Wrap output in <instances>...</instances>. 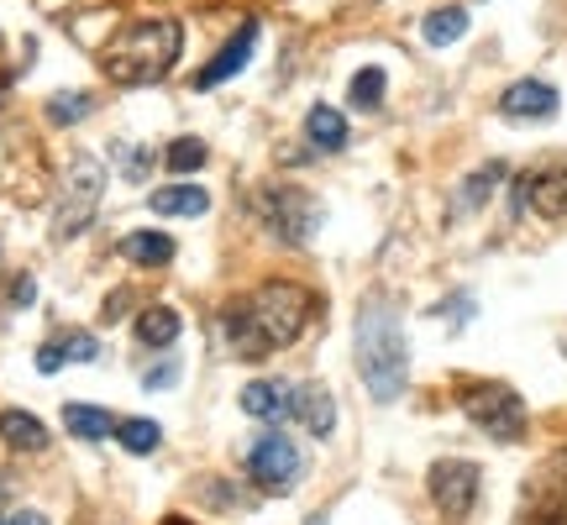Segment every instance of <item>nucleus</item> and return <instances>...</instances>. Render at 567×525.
<instances>
[{
    "instance_id": "obj_27",
    "label": "nucleus",
    "mask_w": 567,
    "mask_h": 525,
    "mask_svg": "<svg viewBox=\"0 0 567 525\" xmlns=\"http://www.w3.org/2000/svg\"><path fill=\"white\" fill-rule=\"evenodd\" d=\"M59 347H63L69 363H95V358H101V347H95L90 331H69V337H59Z\"/></svg>"
},
{
    "instance_id": "obj_10",
    "label": "nucleus",
    "mask_w": 567,
    "mask_h": 525,
    "mask_svg": "<svg viewBox=\"0 0 567 525\" xmlns=\"http://www.w3.org/2000/svg\"><path fill=\"white\" fill-rule=\"evenodd\" d=\"M252 48H258V17H247L243 32H237V38H226L221 53L195 74V90H216V84H226L231 74H243L247 63H252Z\"/></svg>"
},
{
    "instance_id": "obj_8",
    "label": "nucleus",
    "mask_w": 567,
    "mask_h": 525,
    "mask_svg": "<svg viewBox=\"0 0 567 525\" xmlns=\"http://www.w3.org/2000/svg\"><path fill=\"white\" fill-rule=\"evenodd\" d=\"M425 484H431V505L442 509L446 521H463L467 509L478 505V463H467V457H442Z\"/></svg>"
},
{
    "instance_id": "obj_35",
    "label": "nucleus",
    "mask_w": 567,
    "mask_h": 525,
    "mask_svg": "<svg viewBox=\"0 0 567 525\" xmlns=\"http://www.w3.org/2000/svg\"><path fill=\"white\" fill-rule=\"evenodd\" d=\"M551 525H567V521H551Z\"/></svg>"
},
{
    "instance_id": "obj_1",
    "label": "nucleus",
    "mask_w": 567,
    "mask_h": 525,
    "mask_svg": "<svg viewBox=\"0 0 567 525\" xmlns=\"http://www.w3.org/2000/svg\"><path fill=\"white\" fill-rule=\"evenodd\" d=\"M352 363L358 379L368 384V394L379 404H394L410 384V342L405 321L384 295H368L358 305V326H352Z\"/></svg>"
},
{
    "instance_id": "obj_12",
    "label": "nucleus",
    "mask_w": 567,
    "mask_h": 525,
    "mask_svg": "<svg viewBox=\"0 0 567 525\" xmlns=\"http://www.w3.org/2000/svg\"><path fill=\"white\" fill-rule=\"evenodd\" d=\"M221 337H226V347L243 358V363H264L268 352V337L258 331V321H252V310H247V300H231L221 310Z\"/></svg>"
},
{
    "instance_id": "obj_21",
    "label": "nucleus",
    "mask_w": 567,
    "mask_h": 525,
    "mask_svg": "<svg viewBox=\"0 0 567 525\" xmlns=\"http://www.w3.org/2000/svg\"><path fill=\"white\" fill-rule=\"evenodd\" d=\"M63 425L80 436V442H101V436H116V421L95 410V404H63Z\"/></svg>"
},
{
    "instance_id": "obj_11",
    "label": "nucleus",
    "mask_w": 567,
    "mask_h": 525,
    "mask_svg": "<svg viewBox=\"0 0 567 525\" xmlns=\"http://www.w3.org/2000/svg\"><path fill=\"white\" fill-rule=\"evenodd\" d=\"M499 116H509V122H547V116H557V90L547 80H515L499 95Z\"/></svg>"
},
{
    "instance_id": "obj_18",
    "label": "nucleus",
    "mask_w": 567,
    "mask_h": 525,
    "mask_svg": "<svg viewBox=\"0 0 567 525\" xmlns=\"http://www.w3.org/2000/svg\"><path fill=\"white\" fill-rule=\"evenodd\" d=\"M243 415H252V421H284L289 415V389L268 384V379L243 384Z\"/></svg>"
},
{
    "instance_id": "obj_13",
    "label": "nucleus",
    "mask_w": 567,
    "mask_h": 525,
    "mask_svg": "<svg viewBox=\"0 0 567 525\" xmlns=\"http://www.w3.org/2000/svg\"><path fill=\"white\" fill-rule=\"evenodd\" d=\"M289 415L310 431V436H331L337 431V400H331V389L326 384H295L289 389Z\"/></svg>"
},
{
    "instance_id": "obj_3",
    "label": "nucleus",
    "mask_w": 567,
    "mask_h": 525,
    "mask_svg": "<svg viewBox=\"0 0 567 525\" xmlns=\"http://www.w3.org/2000/svg\"><path fill=\"white\" fill-rule=\"evenodd\" d=\"M247 310H252L258 331L268 337V347L279 352V347H295L305 337V326L316 316V295L295 279H268L247 295Z\"/></svg>"
},
{
    "instance_id": "obj_20",
    "label": "nucleus",
    "mask_w": 567,
    "mask_h": 525,
    "mask_svg": "<svg viewBox=\"0 0 567 525\" xmlns=\"http://www.w3.org/2000/svg\"><path fill=\"white\" fill-rule=\"evenodd\" d=\"M421 38L431 42V48H452L457 38H467V11L463 6H442V11H431V17L421 21Z\"/></svg>"
},
{
    "instance_id": "obj_28",
    "label": "nucleus",
    "mask_w": 567,
    "mask_h": 525,
    "mask_svg": "<svg viewBox=\"0 0 567 525\" xmlns=\"http://www.w3.org/2000/svg\"><path fill=\"white\" fill-rule=\"evenodd\" d=\"M179 384V358H163L158 368H147V373H142V389H147V394H158V389H174Z\"/></svg>"
},
{
    "instance_id": "obj_4",
    "label": "nucleus",
    "mask_w": 567,
    "mask_h": 525,
    "mask_svg": "<svg viewBox=\"0 0 567 525\" xmlns=\"http://www.w3.org/2000/svg\"><path fill=\"white\" fill-rule=\"evenodd\" d=\"M252 210H258V222L268 226V237H279V243H289V247L316 243V231H321V222H326L321 200H316L310 189H300V184H268V189H258V195H252Z\"/></svg>"
},
{
    "instance_id": "obj_22",
    "label": "nucleus",
    "mask_w": 567,
    "mask_h": 525,
    "mask_svg": "<svg viewBox=\"0 0 567 525\" xmlns=\"http://www.w3.org/2000/svg\"><path fill=\"white\" fill-rule=\"evenodd\" d=\"M116 442H122L126 452L147 457V452H158L163 431H158V421H147V415H132V421H116Z\"/></svg>"
},
{
    "instance_id": "obj_7",
    "label": "nucleus",
    "mask_w": 567,
    "mask_h": 525,
    "mask_svg": "<svg viewBox=\"0 0 567 525\" xmlns=\"http://www.w3.org/2000/svg\"><path fill=\"white\" fill-rule=\"evenodd\" d=\"M247 478H252V488H264V494H289L305 478V452L284 431H264L252 442V452H247Z\"/></svg>"
},
{
    "instance_id": "obj_34",
    "label": "nucleus",
    "mask_w": 567,
    "mask_h": 525,
    "mask_svg": "<svg viewBox=\"0 0 567 525\" xmlns=\"http://www.w3.org/2000/svg\"><path fill=\"white\" fill-rule=\"evenodd\" d=\"M163 525H184V521H179V515H168V521H163Z\"/></svg>"
},
{
    "instance_id": "obj_30",
    "label": "nucleus",
    "mask_w": 567,
    "mask_h": 525,
    "mask_svg": "<svg viewBox=\"0 0 567 525\" xmlns=\"http://www.w3.org/2000/svg\"><path fill=\"white\" fill-rule=\"evenodd\" d=\"M63 363H69V358H63V347H59V342H48V347L38 352V368H42V373H59Z\"/></svg>"
},
{
    "instance_id": "obj_23",
    "label": "nucleus",
    "mask_w": 567,
    "mask_h": 525,
    "mask_svg": "<svg viewBox=\"0 0 567 525\" xmlns=\"http://www.w3.org/2000/svg\"><path fill=\"white\" fill-rule=\"evenodd\" d=\"M384 90H389L384 69H373V63H368V69H358V74H352V90H347V95H352V105H358V111H379V105H384Z\"/></svg>"
},
{
    "instance_id": "obj_19",
    "label": "nucleus",
    "mask_w": 567,
    "mask_h": 525,
    "mask_svg": "<svg viewBox=\"0 0 567 525\" xmlns=\"http://www.w3.org/2000/svg\"><path fill=\"white\" fill-rule=\"evenodd\" d=\"M137 342L142 347H174L179 342V310H174V305H147L137 316Z\"/></svg>"
},
{
    "instance_id": "obj_25",
    "label": "nucleus",
    "mask_w": 567,
    "mask_h": 525,
    "mask_svg": "<svg viewBox=\"0 0 567 525\" xmlns=\"http://www.w3.org/2000/svg\"><path fill=\"white\" fill-rule=\"evenodd\" d=\"M499 179H505V163H488V168H478V174H473V179L463 184L457 205H467V210H473V205H484V200H488V189H494Z\"/></svg>"
},
{
    "instance_id": "obj_5",
    "label": "nucleus",
    "mask_w": 567,
    "mask_h": 525,
    "mask_svg": "<svg viewBox=\"0 0 567 525\" xmlns=\"http://www.w3.org/2000/svg\"><path fill=\"white\" fill-rule=\"evenodd\" d=\"M105 195V168L101 158H90V153H74L69 163V179H63V200H59V226H53V237L69 243V237H80L90 216H95V205Z\"/></svg>"
},
{
    "instance_id": "obj_29",
    "label": "nucleus",
    "mask_w": 567,
    "mask_h": 525,
    "mask_svg": "<svg viewBox=\"0 0 567 525\" xmlns=\"http://www.w3.org/2000/svg\"><path fill=\"white\" fill-rule=\"evenodd\" d=\"M32 300H38V284H32V279H27V274H21V279L11 284V305H17V310H27V305H32Z\"/></svg>"
},
{
    "instance_id": "obj_6",
    "label": "nucleus",
    "mask_w": 567,
    "mask_h": 525,
    "mask_svg": "<svg viewBox=\"0 0 567 525\" xmlns=\"http://www.w3.org/2000/svg\"><path fill=\"white\" fill-rule=\"evenodd\" d=\"M463 415L494 442H515L526 431V400L509 384H473L463 389Z\"/></svg>"
},
{
    "instance_id": "obj_32",
    "label": "nucleus",
    "mask_w": 567,
    "mask_h": 525,
    "mask_svg": "<svg viewBox=\"0 0 567 525\" xmlns=\"http://www.w3.org/2000/svg\"><path fill=\"white\" fill-rule=\"evenodd\" d=\"M126 300H132V295H126V289H116V295H111V300H105L101 321H122V316H126Z\"/></svg>"
},
{
    "instance_id": "obj_16",
    "label": "nucleus",
    "mask_w": 567,
    "mask_h": 525,
    "mask_svg": "<svg viewBox=\"0 0 567 525\" xmlns=\"http://www.w3.org/2000/svg\"><path fill=\"white\" fill-rule=\"evenodd\" d=\"M147 205L158 210V216H205L210 210V195H205L200 184H163L147 195Z\"/></svg>"
},
{
    "instance_id": "obj_24",
    "label": "nucleus",
    "mask_w": 567,
    "mask_h": 525,
    "mask_svg": "<svg viewBox=\"0 0 567 525\" xmlns=\"http://www.w3.org/2000/svg\"><path fill=\"white\" fill-rule=\"evenodd\" d=\"M205 163V142L200 137H174L168 147H163V168L168 174H195Z\"/></svg>"
},
{
    "instance_id": "obj_15",
    "label": "nucleus",
    "mask_w": 567,
    "mask_h": 525,
    "mask_svg": "<svg viewBox=\"0 0 567 525\" xmlns=\"http://www.w3.org/2000/svg\"><path fill=\"white\" fill-rule=\"evenodd\" d=\"M0 442L11 452H42L53 436H48V425L32 410H0Z\"/></svg>"
},
{
    "instance_id": "obj_2",
    "label": "nucleus",
    "mask_w": 567,
    "mask_h": 525,
    "mask_svg": "<svg viewBox=\"0 0 567 525\" xmlns=\"http://www.w3.org/2000/svg\"><path fill=\"white\" fill-rule=\"evenodd\" d=\"M184 53V27L174 17H147V21H132L122 27L116 38L105 42L101 53V69L105 80L126 84V90H137V84H158L174 74V63Z\"/></svg>"
},
{
    "instance_id": "obj_31",
    "label": "nucleus",
    "mask_w": 567,
    "mask_h": 525,
    "mask_svg": "<svg viewBox=\"0 0 567 525\" xmlns=\"http://www.w3.org/2000/svg\"><path fill=\"white\" fill-rule=\"evenodd\" d=\"M0 525H48V515H42V509H6Z\"/></svg>"
},
{
    "instance_id": "obj_9",
    "label": "nucleus",
    "mask_w": 567,
    "mask_h": 525,
    "mask_svg": "<svg viewBox=\"0 0 567 525\" xmlns=\"http://www.w3.org/2000/svg\"><path fill=\"white\" fill-rule=\"evenodd\" d=\"M515 210H530L542 222H567V168H536L515 179Z\"/></svg>"
},
{
    "instance_id": "obj_14",
    "label": "nucleus",
    "mask_w": 567,
    "mask_h": 525,
    "mask_svg": "<svg viewBox=\"0 0 567 525\" xmlns=\"http://www.w3.org/2000/svg\"><path fill=\"white\" fill-rule=\"evenodd\" d=\"M305 137L316 153H342L347 147V116L337 105H310L305 111Z\"/></svg>"
},
{
    "instance_id": "obj_17",
    "label": "nucleus",
    "mask_w": 567,
    "mask_h": 525,
    "mask_svg": "<svg viewBox=\"0 0 567 525\" xmlns=\"http://www.w3.org/2000/svg\"><path fill=\"white\" fill-rule=\"evenodd\" d=\"M174 237H163V231H132L122 237V258L137 262V268H163V262H174Z\"/></svg>"
},
{
    "instance_id": "obj_26",
    "label": "nucleus",
    "mask_w": 567,
    "mask_h": 525,
    "mask_svg": "<svg viewBox=\"0 0 567 525\" xmlns=\"http://www.w3.org/2000/svg\"><path fill=\"white\" fill-rule=\"evenodd\" d=\"M90 111H95L90 95H53V101H48V122L69 126V122H80V116H90Z\"/></svg>"
},
{
    "instance_id": "obj_33",
    "label": "nucleus",
    "mask_w": 567,
    "mask_h": 525,
    "mask_svg": "<svg viewBox=\"0 0 567 525\" xmlns=\"http://www.w3.org/2000/svg\"><path fill=\"white\" fill-rule=\"evenodd\" d=\"M6 494H11V484H6V478H0V505H6ZM0 515H6V509H0Z\"/></svg>"
}]
</instances>
